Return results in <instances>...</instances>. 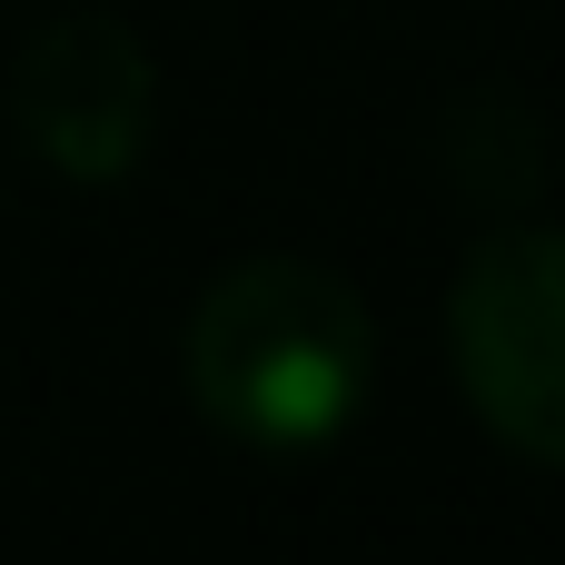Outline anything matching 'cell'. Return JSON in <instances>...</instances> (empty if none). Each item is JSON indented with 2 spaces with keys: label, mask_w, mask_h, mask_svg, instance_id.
<instances>
[{
  "label": "cell",
  "mask_w": 565,
  "mask_h": 565,
  "mask_svg": "<svg viewBox=\"0 0 565 565\" xmlns=\"http://www.w3.org/2000/svg\"><path fill=\"white\" fill-rule=\"evenodd\" d=\"M447 358L487 437L565 467V228H497L457 268Z\"/></svg>",
  "instance_id": "2"
},
{
  "label": "cell",
  "mask_w": 565,
  "mask_h": 565,
  "mask_svg": "<svg viewBox=\"0 0 565 565\" xmlns=\"http://www.w3.org/2000/svg\"><path fill=\"white\" fill-rule=\"evenodd\" d=\"M179 377L189 407L258 457H298L328 447L338 427H358L367 387H377V318L358 298V278H338L328 258L268 248L238 258L179 328Z\"/></svg>",
  "instance_id": "1"
},
{
  "label": "cell",
  "mask_w": 565,
  "mask_h": 565,
  "mask_svg": "<svg viewBox=\"0 0 565 565\" xmlns=\"http://www.w3.org/2000/svg\"><path fill=\"white\" fill-rule=\"evenodd\" d=\"M437 159H447V189L516 209V199L546 179V129H536V109H526L516 89H467V99L437 119Z\"/></svg>",
  "instance_id": "4"
},
{
  "label": "cell",
  "mask_w": 565,
  "mask_h": 565,
  "mask_svg": "<svg viewBox=\"0 0 565 565\" xmlns=\"http://www.w3.org/2000/svg\"><path fill=\"white\" fill-rule=\"evenodd\" d=\"M10 129L70 189L129 179L159 129V70L139 30L119 10H50L10 60Z\"/></svg>",
  "instance_id": "3"
}]
</instances>
